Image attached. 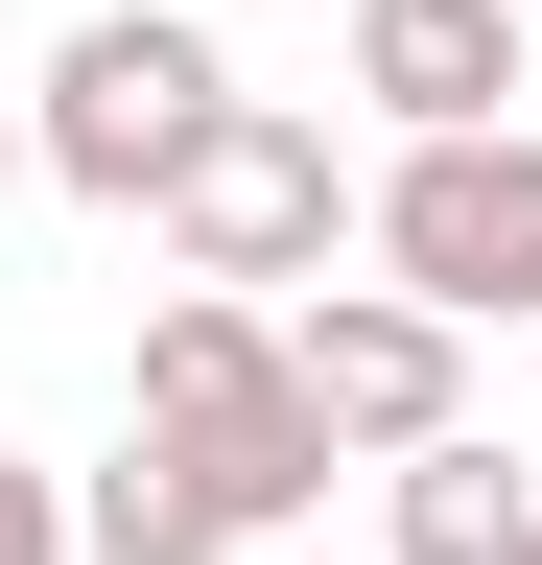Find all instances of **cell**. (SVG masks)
Segmentation results:
<instances>
[{
  "label": "cell",
  "mask_w": 542,
  "mask_h": 565,
  "mask_svg": "<svg viewBox=\"0 0 542 565\" xmlns=\"http://www.w3.org/2000/svg\"><path fill=\"white\" fill-rule=\"evenodd\" d=\"M354 236H378L401 307H448V330H542V141H519V118L401 141V166L354 189Z\"/></svg>",
  "instance_id": "cell-1"
},
{
  "label": "cell",
  "mask_w": 542,
  "mask_h": 565,
  "mask_svg": "<svg viewBox=\"0 0 542 565\" xmlns=\"http://www.w3.org/2000/svg\"><path fill=\"white\" fill-rule=\"evenodd\" d=\"M142 424L213 471V519H236V542H259V519H307V494L354 471V448L284 401V330H259V307H213V282H189V307H142Z\"/></svg>",
  "instance_id": "cell-2"
},
{
  "label": "cell",
  "mask_w": 542,
  "mask_h": 565,
  "mask_svg": "<svg viewBox=\"0 0 542 565\" xmlns=\"http://www.w3.org/2000/svg\"><path fill=\"white\" fill-rule=\"evenodd\" d=\"M142 212L189 236V282H213V307H259V282H330V259H354V166H330V118H307V95H213V141H189Z\"/></svg>",
  "instance_id": "cell-3"
},
{
  "label": "cell",
  "mask_w": 542,
  "mask_h": 565,
  "mask_svg": "<svg viewBox=\"0 0 542 565\" xmlns=\"http://www.w3.org/2000/svg\"><path fill=\"white\" fill-rule=\"evenodd\" d=\"M213 95H236V71H213V24H189V0H118V24H72V47H47L24 166H47V189H95V212H142L189 141H213Z\"/></svg>",
  "instance_id": "cell-4"
},
{
  "label": "cell",
  "mask_w": 542,
  "mask_h": 565,
  "mask_svg": "<svg viewBox=\"0 0 542 565\" xmlns=\"http://www.w3.org/2000/svg\"><path fill=\"white\" fill-rule=\"evenodd\" d=\"M284 401L330 448H425V424H471V330L401 307V282H307L284 307Z\"/></svg>",
  "instance_id": "cell-5"
},
{
  "label": "cell",
  "mask_w": 542,
  "mask_h": 565,
  "mask_svg": "<svg viewBox=\"0 0 542 565\" xmlns=\"http://www.w3.org/2000/svg\"><path fill=\"white\" fill-rule=\"evenodd\" d=\"M354 95H378L401 141L519 118V0H354Z\"/></svg>",
  "instance_id": "cell-6"
},
{
  "label": "cell",
  "mask_w": 542,
  "mask_h": 565,
  "mask_svg": "<svg viewBox=\"0 0 542 565\" xmlns=\"http://www.w3.org/2000/svg\"><path fill=\"white\" fill-rule=\"evenodd\" d=\"M72 565H236V519H213V471L166 424H118V471L72 494Z\"/></svg>",
  "instance_id": "cell-7"
},
{
  "label": "cell",
  "mask_w": 542,
  "mask_h": 565,
  "mask_svg": "<svg viewBox=\"0 0 542 565\" xmlns=\"http://www.w3.org/2000/svg\"><path fill=\"white\" fill-rule=\"evenodd\" d=\"M401 471V565H496L542 494H519V448H471V424H425V448H378Z\"/></svg>",
  "instance_id": "cell-8"
},
{
  "label": "cell",
  "mask_w": 542,
  "mask_h": 565,
  "mask_svg": "<svg viewBox=\"0 0 542 565\" xmlns=\"http://www.w3.org/2000/svg\"><path fill=\"white\" fill-rule=\"evenodd\" d=\"M0 565H72V494H47L24 448H0Z\"/></svg>",
  "instance_id": "cell-9"
},
{
  "label": "cell",
  "mask_w": 542,
  "mask_h": 565,
  "mask_svg": "<svg viewBox=\"0 0 542 565\" xmlns=\"http://www.w3.org/2000/svg\"><path fill=\"white\" fill-rule=\"evenodd\" d=\"M0 212H24V118H0Z\"/></svg>",
  "instance_id": "cell-10"
},
{
  "label": "cell",
  "mask_w": 542,
  "mask_h": 565,
  "mask_svg": "<svg viewBox=\"0 0 542 565\" xmlns=\"http://www.w3.org/2000/svg\"><path fill=\"white\" fill-rule=\"evenodd\" d=\"M496 565H542V519H519V542H496Z\"/></svg>",
  "instance_id": "cell-11"
},
{
  "label": "cell",
  "mask_w": 542,
  "mask_h": 565,
  "mask_svg": "<svg viewBox=\"0 0 542 565\" xmlns=\"http://www.w3.org/2000/svg\"><path fill=\"white\" fill-rule=\"evenodd\" d=\"M519 24H542V0H519Z\"/></svg>",
  "instance_id": "cell-12"
}]
</instances>
